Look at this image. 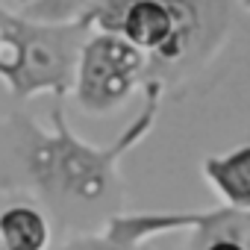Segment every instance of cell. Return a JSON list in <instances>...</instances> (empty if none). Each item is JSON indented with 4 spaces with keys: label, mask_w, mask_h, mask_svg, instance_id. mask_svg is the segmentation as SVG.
<instances>
[{
    "label": "cell",
    "mask_w": 250,
    "mask_h": 250,
    "mask_svg": "<svg viewBox=\"0 0 250 250\" xmlns=\"http://www.w3.org/2000/svg\"><path fill=\"white\" fill-rule=\"evenodd\" d=\"M0 250H6V244H3V235H0Z\"/></svg>",
    "instance_id": "8"
},
{
    "label": "cell",
    "mask_w": 250,
    "mask_h": 250,
    "mask_svg": "<svg viewBox=\"0 0 250 250\" xmlns=\"http://www.w3.org/2000/svg\"><path fill=\"white\" fill-rule=\"evenodd\" d=\"M106 3V0H18L24 18L39 24H68L71 18H83L88 9Z\"/></svg>",
    "instance_id": "5"
},
{
    "label": "cell",
    "mask_w": 250,
    "mask_h": 250,
    "mask_svg": "<svg viewBox=\"0 0 250 250\" xmlns=\"http://www.w3.org/2000/svg\"><path fill=\"white\" fill-rule=\"evenodd\" d=\"M0 47H3V30H0Z\"/></svg>",
    "instance_id": "9"
},
{
    "label": "cell",
    "mask_w": 250,
    "mask_h": 250,
    "mask_svg": "<svg viewBox=\"0 0 250 250\" xmlns=\"http://www.w3.org/2000/svg\"><path fill=\"white\" fill-rule=\"evenodd\" d=\"M238 3H241V9H244V12H250V0H238Z\"/></svg>",
    "instance_id": "7"
},
{
    "label": "cell",
    "mask_w": 250,
    "mask_h": 250,
    "mask_svg": "<svg viewBox=\"0 0 250 250\" xmlns=\"http://www.w3.org/2000/svg\"><path fill=\"white\" fill-rule=\"evenodd\" d=\"M88 21L77 18L74 24H30L0 12L3 47H0V77H6L18 97H30L36 88H53L62 94L77 77L83 33Z\"/></svg>",
    "instance_id": "1"
},
{
    "label": "cell",
    "mask_w": 250,
    "mask_h": 250,
    "mask_svg": "<svg viewBox=\"0 0 250 250\" xmlns=\"http://www.w3.org/2000/svg\"><path fill=\"white\" fill-rule=\"evenodd\" d=\"M203 171L212 180V186L227 197V203L238 209H250V145L227 156L206 159Z\"/></svg>",
    "instance_id": "3"
},
{
    "label": "cell",
    "mask_w": 250,
    "mask_h": 250,
    "mask_svg": "<svg viewBox=\"0 0 250 250\" xmlns=\"http://www.w3.org/2000/svg\"><path fill=\"white\" fill-rule=\"evenodd\" d=\"M147 71V56L121 36L97 33L83 44L77 65V100L85 112L103 115L130 97L139 77Z\"/></svg>",
    "instance_id": "2"
},
{
    "label": "cell",
    "mask_w": 250,
    "mask_h": 250,
    "mask_svg": "<svg viewBox=\"0 0 250 250\" xmlns=\"http://www.w3.org/2000/svg\"><path fill=\"white\" fill-rule=\"evenodd\" d=\"M209 250H244L238 241H232V238H221V241H215Z\"/></svg>",
    "instance_id": "6"
},
{
    "label": "cell",
    "mask_w": 250,
    "mask_h": 250,
    "mask_svg": "<svg viewBox=\"0 0 250 250\" xmlns=\"http://www.w3.org/2000/svg\"><path fill=\"white\" fill-rule=\"evenodd\" d=\"M0 235L6 250H42L47 241V224L36 209L12 206L0 215Z\"/></svg>",
    "instance_id": "4"
}]
</instances>
